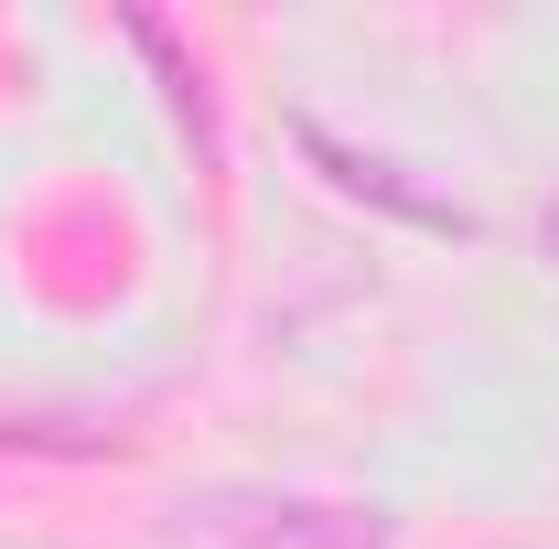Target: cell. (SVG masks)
Returning <instances> with one entry per match:
<instances>
[{
  "label": "cell",
  "instance_id": "6da1fadb",
  "mask_svg": "<svg viewBox=\"0 0 559 549\" xmlns=\"http://www.w3.org/2000/svg\"><path fill=\"white\" fill-rule=\"evenodd\" d=\"M194 549H388L366 506H312V495H205Z\"/></svg>",
  "mask_w": 559,
  "mask_h": 549
},
{
  "label": "cell",
  "instance_id": "7a4b0ae2",
  "mask_svg": "<svg viewBox=\"0 0 559 549\" xmlns=\"http://www.w3.org/2000/svg\"><path fill=\"white\" fill-rule=\"evenodd\" d=\"M301 151L334 173V195H366V206H388V215H409V226H430V237H474V215L452 206V195H419L399 162H377V151H345V140L323 130V119H301Z\"/></svg>",
  "mask_w": 559,
  "mask_h": 549
},
{
  "label": "cell",
  "instance_id": "3957f363",
  "mask_svg": "<svg viewBox=\"0 0 559 549\" xmlns=\"http://www.w3.org/2000/svg\"><path fill=\"white\" fill-rule=\"evenodd\" d=\"M119 33H130L140 55L162 66V86H173V119H183V140H194V162H215V108H205V75L183 66V44H173V22H162V11H130Z\"/></svg>",
  "mask_w": 559,
  "mask_h": 549
}]
</instances>
